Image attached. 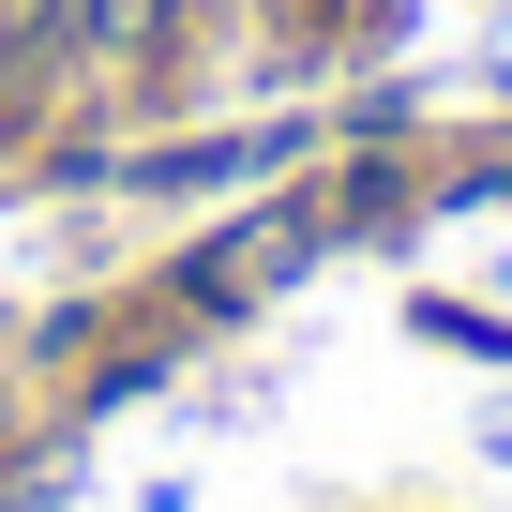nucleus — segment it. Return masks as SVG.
Masks as SVG:
<instances>
[{
    "instance_id": "obj_1",
    "label": "nucleus",
    "mask_w": 512,
    "mask_h": 512,
    "mask_svg": "<svg viewBox=\"0 0 512 512\" xmlns=\"http://www.w3.org/2000/svg\"><path fill=\"white\" fill-rule=\"evenodd\" d=\"M151 16H166V0H91V31H106V46H136Z\"/></svg>"
}]
</instances>
